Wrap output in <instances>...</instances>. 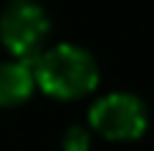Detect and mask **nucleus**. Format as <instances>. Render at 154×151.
Segmentation results:
<instances>
[{"instance_id":"obj_1","label":"nucleus","mask_w":154,"mask_h":151,"mask_svg":"<svg viewBox=\"0 0 154 151\" xmlns=\"http://www.w3.org/2000/svg\"><path fill=\"white\" fill-rule=\"evenodd\" d=\"M35 86H41L48 96L71 101L91 93L99 83V66L94 55L71 43H61L33 58Z\"/></svg>"},{"instance_id":"obj_2","label":"nucleus","mask_w":154,"mask_h":151,"mask_svg":"<svg viewBox=\"0 0 154 151\" xmlns=\"http://www.w3.org/2000/svg\"><path fill=\"white\" fill-rule=\"evenodd\" d=\"M51 33L46 10L33 0H10L0 15V40L15 58L30 61L43 50Z\"/></svg>"},{"instance_id":"obj_3","label":"nucleus","mask_w":154,"mask_h":151,"mask_svg":"<svg viewBox=\"0 0 154 151\" xmlns=\"http://www.w3.org/2000/svg\"><path fill=\"white\" fill-rule=\"evenodd\" d=\"M88 123L109 141H134L146 131L149 113L142 98L131 93H109L91 106Z\"/></svg>"},{"instance_id":"obj_4","label":"nucleus","mask_w":154,"mask_h":151,"mask_svg":"<svg viewBox=\"0 0 154 151\" xmlns=\"http://www.w3.org/2000/svg\"><path fill=\"white\" fill-rule=\"evenodd\" d=\"M35 88V76L30 61H5L0 63V106H20L30 98Z\"/></svg>"},{"instance_id":"obj_5","label":"nucleus","mask_w":154,"mask_h":151,"mask_svg":"<svg viewBox=\"0 0 154 151\" xmlns=\"http://www.w3.org/2000/svg\"><path fill=\"white\" fill-rule=\"evenodd\" d=\"M61 146H63V151H88L91 136H88V131L81 129V126H71V129L63 134Z\"/></svg>"}]
</instances>
